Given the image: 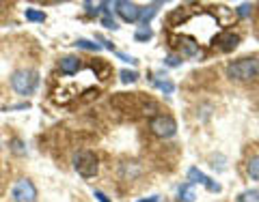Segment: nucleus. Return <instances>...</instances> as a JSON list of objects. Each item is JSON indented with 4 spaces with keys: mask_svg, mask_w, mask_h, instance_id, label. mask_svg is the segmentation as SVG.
<instances>
[{
    "mask_svg": "<svg viewBox=\"0 0 259 202\" xmlns=\"http://www.w3.org/2000/svg\"><path fill=\"white\" fill-rule=\"evenodd\" d=\"M58 69H61V73L65 75H74V73H78V69H80V58H76V56H65L58 61Z\"/></svg>",
    "mask_w": 259,
    "mask_h": 202,
    "instance_id": "9",
    "label": "nucleus"
},
{
    "mask_svg": "<svg viewBox=\"0 0 259 202\" xmlns=\"http://www.w3.org/2000/svg\"><path fill=\"white\" fill-rule=\"evenodd\" d=\"M138 202H158V196H151V198H145V200H138Z\"/></svg>",
    "mask_w": 259,
    "mask_h": 202,
    "instance_id": "26",
    "label": "nucleus"
},
{
    "mask_svg": "<svg viewBox=\"0 0 259 202\" xmlns=\"http://www.w3.org/2000/svg\"><path fill=\"white\" fill-rule=\"evenodd\" d=\"M117 56H119V58H121V61H126V63H132V65H134V63H136V58H134V56H128V54H123V52H119V54H117Z\"/></svg>",
    "mask_w": 259,
    "mask_h": 202,
    "instance_id": "24",
    "label": "nucleus"
},
{
    "mask_svg": "<svg viewBox=\"0 0 259 202\" xmlns=\"http://www.w3.org/2000/svg\"><path fill=\"white\" fill-rule=\"evenodd\" d=\"M74 45L80 47V50H89V52H100L102 50L100 43H93V41H89V39H78Z\"/></svg>",
    "mask_w": 259,
    "mask_h": 202,
    "instance_id": "14",
    "label": "nucleus"
},
{
    "mask_svg": "<svg viewBox=\"0 0 259 202\" xmlns=\"http://www.w3.org/2000/svg\"><path fill=\"white\" fill-rule=\"evenodd\" d=\"M24 18L28 22H46V13H43V11H37V9H26Z\"/></svg>",
    "mask_w": 259,
    "mask_h": 202,
    "instance_id": "16",
    "label": "nucleus"
},
{
    "mask_svg": "<svg viewBox=\"0 0 259 202\" xmlns=\"http://www.w3.org/2000/svg\"><path fill=\"white\" fill-rule=\"evenodd\" d=\"M39 84V75L32 69H20L11 75V86L18 95H32Z\"/></svg>",
    "mask_w": 259,
    "mask_h": 202,
    "instance_id": "2",
    "label": "nucleus"
},
{
    "mask_svg": "<svg viewBox=\"0 0 259 202\" xmlns=\"http://www.w3.org/2000/svg\"><path fill=\"white\" fill-rule=\"evenodd\" d=\"M194 189L190 183H183L180 189H177V202H194Z\"/></svg>",
    "mask_w": 259,
    "mask_h": 202,
    "instance_id": "11",
    "label": "nucleus"
},
{
    "mask_svg": "<svg viewBox=\"0 0 259 202\" xmlns=\"http://www.w3.org/2000/svg\"><path fill=\"white\" fill-rule=\"evenodd\" d=\"M74 168L76 172L80 174V177L84 179H91L97 174V168H100V163H97V155L91 151H78L74 155Z\"/></svg>",
    "mask_w": 259,
    "mask_h": 202,
    "instance_id": "3",
    "label": "nucleus"
},
{
    "mask_svg": "<svg viewBox=\"0 0 259 202\" xmlns=\"http://www.w3.org/2000/svg\"><path fill=\"white\" fill-rule=\"evenodd\" d=\"M237 202H259V189H246L237 196Z\"/></svg>",
    "mask_w": 259,
    "mask_h": 202,
    "instance_id": "15",
    "label": "nucleus"
},
{
    "mask_svg": "<svg viewBox=\"0 0 259 202\" xmlns=\"http://www.w3.org/2000/svg\"><path fill=\"white\" fill-rule=\"evenodd\" d=\"M251 11H253V4L251 2H244V4H240V7L235 9V13L240 15V18H248V15H251Z\"/></svg>",
    "mask_w": 259,
    "mask_h": 202,
    "instance_id": "20",
    "label": "nucleus"
},
{
    "mask_svg": "<svg viewBox=\"0 0 259 202\" xmlns=\"http://www.w3.org/2000/svg\"><path fill=\"white\" fill-rule=\"evenodd\" d=\"M151 37H154V30H151L149 26H140V28L134 32V39L136 41H149Z\"/></svg>",
    "mask_w": 259,
    "mask_h": 202,
    "instance_id": "17",
    "label": "nucleus"
},
{
    "mask_svg": "<svg viewBox=\"0 0 259 202\" xmlns=\"http://www.w3.org/2000/svg\"><path fill=\"white\" fill-rule=\"evenodd\" d=\"M188 183L190 185H203V187L207 189V192H212V194H218L220 189H223L216 181H212L207 174H203L201 170H199V168H190V170H188Z\"/></svg>",
    "mask_w": 259,
    "mask_h": 202,
    "instance_id": "6",
    "label": "nucleus"
},
{
    "mask_svg": "<svg viewBox=\"0 0 259 202\" xmlns=\"http://www.w3.org/2000/svg\"><path fill=\"white\" fill-rule=\"evenodd\" d=\"M95 198L100 200V202H110V200H108V196H106V194H102V192H95Z\"/></svg>",
    "mask_w": 259,
    "mask_h": 202,
    "instance_id": "25",
    "label": "nucleus"
},
{
    "mask_svg": "<svg viewBox=\"0 0 259 202\" xmlns=\"http://www.w3.org/2000/svg\"><path fill=\"white\" fill-rule=\"evenodd\" d=\"M11 196H13L15 202H35L37 200V187L32 185V181H28V179H20V181L13 185Z\"/></svg>",
    "mask_w": 259,
    "mask_h": 202,
    "instance_id": "5",
    "label": "nucleus"
},
{
    "mask_svg": "<svg viewBox=\"0 0 259 202\" xmlns=\"http://www.w3.org/2000/svg\"><path fill=\"white\" fill-rule=\"evenodd\" d=\"M149 129L154 135L166 140V138H173V135L177 134V123L171 114H158V116H154L149 121Z\"/></svg>",
    "mask_w": 259,
    "mask_h": 202,
    "instance_id": "4",
    "label": "nucleus"
},
{
    "mask_svg": "<svg viewBox=\"0 0 259 202\" xmlns=\"http://www.w3.org/2000/svg\"><path fill=\"white\" fill-rule=\"evenodd\" d=\"M119 75H121V82H123V84H132V82H136V80H138V73H136V71H128V69H123Z\"/></svg>",
    "mask_w": 259,
    "mask_h": 202,
    "instance_id": "18",
    "label": "nucleus"
},
{
    "mask_svg": "<svg viewBox=\"0 0 259 202\" xmlns=\"http://www.w3.org/2000/svg\"><path fill=\"white\" fill-rule=\"evenodd\" d=\"M162 7V2H151L147 7H140V15H138V22L143 26H149V22L154 20V15L158 13V9Z\"/></svg>",
    "mask_w": 259,
    "mask_h": 202,
    "instance_id": "10",
    "label": "nucleus"
},
{
    "mask_svg": "<svg viewBox=\"0 0 259 202\" xmlns=\"http://www.w3.org/2000/svg\"><path fill=\"white\" fill-rule=\"evenodd\" d=\"M84 7H86V13H89V15H97V13H100V9H97V7H100V4H93V2H86V4H84Z\"/></svg>",
    "mask_w": 259,
    "mask_h": 202,
    "instance_id": "22",
    "label": "nucleus"
},
{
    "mask_svg": "<svg viewBox=\"0 0 259 202\" xmlns=\"http://www.w3.org/2000/svg\"><path fill=\"white\" fill-rule=\"evenodd\" d=\"M11 149H13V153H18V155H22V153H24V149H22V142L18 138L11 142Z\"/></svg>",
    "mask_w": 259,
    "mask_h": 202,
    "instance_id": "23",
    "label": "nucleus"
},
{
    "mask_svg": "<svg viewBox=\"0 0 259 202\" xmlns=\"http://www.w3.org/2000/svg\"><path fill=\"white\" fill-rule=\"evenodd\" d=\"M216 43H218V47L223 52H231L237 47V43H240V37L233 35V32H225V35H218L216 37Z\"/></svg>",
    "mask_w": 259,
    "mask_h": 202,
    "instance_id": "8",
    "label": "nucleus"
},
{
    "mask_svg": "<svg viewBox=\"0 0 259 202\" xmlns=\"http://www.w3.org/2000/svg\"><path fill=\"white\" fill-rule=\"evenodd\" d=\"M181 63H183V61H181L180 56H166V58H164V65H166V67H180Z\"/></svg>",
    "mask_w": 259,
    "mask_h": 202,
    "instance_id": "21",
    "label": "nucleus"
},
{
    "mask_svg": "<svg viewBox=\"0 0 259 202\" xmlns=\"http://www.w3.org/2000/svg\"><path fill=\"white\" fill-rule=\"evenodd\" d=\"M102 24L106 26V28H110V30H117L119 28V24H117V20L112 18L110 13H104V18H102Z\"/></svg>",
    "mask_w": 259,
    "mask_h": 202,
    "instance_id": "19",
    "label": "nucleus"
},
{
    "mask_svg": "<svg viewBox=\"0 0 259 202\" xmlns=\"http://www.w3.org/2000/svg\"><path fill=\"white\" fill-rule=\"evenodd\" d=\"M151 84H154L155 89H160L164 95H171V92L175 90V84H173L171 80H160L158 75H151Z\"/></svg>",
    "mask_w": 259,
    "mask_h": 202,
    "instance_id": "12",
    "label": "nucleus"
},
{
    "mask_svg": "<svg viewBox=\"0 0 259 202\" xmlns=\"http://www.w3.org/2000/svg\"><path fill=\"white\" fill-rule=\"evenodd\" d=\"M259 75V58H240L227 65V78L233 82H251Z\"/></svg>",
    "mask_w": 259,
    "mask_h": 202,
    "instance_id": "1",
    "label": "nucleus"
},
{
    "mask_svg": "<svg viewBox=\"0 0 259 202\" xmlns=\"http://www.w3.org/2000/svg\"><path fill=\"white\" fill-rule=\"evenodd\" d=\"M112 7L119 13V18L123 22H130V24H134V22H138V15H140V7L134 2H128V0H117V2H112Z\"/></svg>",
    "mask_w": 259,
    "mask_h": 202,
    "instance_id": "7",
    "label": "nucleus"
},
{
    "mask_svg": "<svg viewBox=\"0 0 259 202\" xmlns=\"http://www.w3.org/2000/svg\"><path fill=\"white\" fill-rule=\"evenodd\" d=\"M246 174L253 181H259V155L251 157V159L246 161Z\"/></svg>",
    "mask_w": 259,
    "mask_h": 202,
    "instance_id": "13",
    "label": "nucleus"
}]
</instances>
